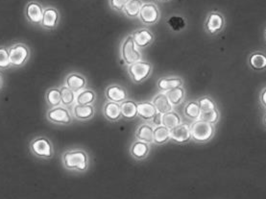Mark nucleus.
<instances>
[{
  "label": "nucleus",
  "mask_w": 266,
  "mask_h": 199,
  "mask_svg": "<svg viewBox=\"0 0 266 199\" xmlns=\"http://www.w3.org/2000/svg\"><path fill=\"white\" fill-rule=\"evenodd\" d=\"M96 101V93L91 89H84L76 93V104L94 105Z\"/></svg>",
  "instance_id": "obj_24"
},
{
  "label": "nucleus",
  "mask_w": 266,
  "mask_h": 199,
  "mask_svg": "<svg viewBox=\"0 0 266 199\" xmlns=\"http://www.w3.org/2000/svg\"><path fill=\"white\" fill-rule=\"evenodd\" d=\"M130 0H109L111 8L116 12H123V9L127 5Z\"/></svg>",
  "instance_id": "obj_37"
},
{
  "label": "nucleus",
  "mask_w": 266,
  "mask_h": 199,
  "mask_svg": "<svg viewBox=\"0 0 266 199\" xmlns=\"http://www.w3.org/2000/svg\"><path fill=\"white\" fill-rule=\"evenodd\" d=\"M64 85L72 90L73 92L78 93L82 90L87 88L88 81L87 78L79 72H71L65 76Z\"/></svg>",
  "instance_id": "obj_15"
},
{
  "label": "nucleus",
  "mask_w": 266,
  "mask_h": 199,
  "mask_svg": "<svg viewBox=\"0 0 266 199\" xmlns=\"http://www.w3.org/2000/svg\"><path fill=\"white\" fill-rule=\"evenodd\" d=\"M153 67L151 63L146 61H138L135 64L128 65V73L132 81L136 84L144 82L152 73Z\"/></svg>",
  "instance_id": "obj_6"
},
{
  "label": "nucleus",
  "mask_w": 266,
  "mask_h": 199,
  "mask_svg": "<svg viewBox=\"0 0 266 199\" xmlns=\"http://www.w3.org/2000/svg\"><path fill=\"white\" fill-rule=\"evenodd\" d=\"M120 56L124 64L127 65L135 64L138 61H141V53L139 51V48H137L135 40L133 39L132 35H128L125 37L120 47Z\"/></svg>",
  "instance_id": "obj_3"
},
{
  "label": "nucleus",
  "mask_w": 266,
  "mask_h": 199,
  "mask_svg": "<svg viewBox=\"0 0 266 199\" xmlns=\"http://www.w3.org/2000/svg\"><path fill=\"white\" fill-rule=\"evenodd\" d=\"M60 91L62 95V106L70 109L76 102V93L65 85H62L60 87Z\"/></svg>",
  "instance_id": "obj_28"
},
{
  "label": "nucleus",
  "mask_w": 266,
  "mask_h": 199,
  "mask_svg": "<svg viewBox=\"0 0 266 199\" xmlns=\"http://www.w3.org/2000/svg\"><path fill=\"white\" fill-rule=\"evenodd\" d=\"M170 140H171L170 129L163 125L154 128V144L161 145L167 143Z\"/></svg>",
  "instance_id": "obj_27"
},
{
  "label": "nucleus",
  "mask_w": 266,
  "mask_h": 199,
  "mask_svg": "<svg viewBox=\"0 0 266 199\" xmlns=\"http://www.w3.org/2000/svg\"><path fill=\"white\" fill-rule=\"evenodd\" d=\"M249 64L255 71H264L266 70V54L263 52H255L251 54L249 58Z\"/></svg>",
  "instance_id": "obj_29"
},
{
  "label": "nucleus",
  "mask_w": 266,
  "mask_h": 199,
  "mask_svg": "<svg viewBox=\"0 0 266 199\" xmlns=\"http://www.w3.org/2000/svg\"><path fill=\"white\" fill-rule=\"evenodd\" d=\"M138 18L142 24L146 25H152L156 24L161 18V12L158 6L152 3V2H147L144 3L143 6L141 7L140 13Z\"/></svg>",
  "instance_id": "obj_8"
},
{
  "label": "nucleus",
  "mask_w": 266,
  "mask_h": 199,
  "mask_svg": "<svg viewBox=\"0 0 266 199\" xmlns=\"http://www.w3.org/2000/svg\"><path fill=\"white\" fill-rule=\"evenodd\" d=\"M154 126L148 123H143L137 127L136 131V138L138 141L144 142L147 144H152L154 140Z\"/></svg>",
  "instance_id": "obj_22"
},
{
  "label": "nucleus",
  "mask_w": 266,
  "mask_h": 199,
  "mask_svg": "<svg viewBox=\"0 0 266 199\" xmlns=\"http://www.w3.org/2000/svg\"><path fill=\"white\" fill-rule=\"evenodd\" d=\"M259 100H260V103L262 104V106L266 108V88L263 89L262 92L260 93Z\"/></svg>",
  "instance_id": "obj_39"
},
{
  "label": "nucleus",
  "mask_w": 266,
  "mask_h": 199,
  "mask_svg": "<svg viewBox=\"0 0 266 199\" xmlns=\"http://www.w3.org/2000/svg\"><path fill=\"white\" fill-rule=\"evenodd\" d=\"M62 163L65 169L86 172L89 167V156L84 149H70L62 154Z\"/></svg>",
  "instance_id": "obj_1"
},
{
  "label": "nucleus",
  "mask_w": 266,
  "mask_h": 199,
  "mask_svg": "<svg viewBox=\"0 0 266 199\" xmlns=\"http://www.w3.org/2000/svg\"><path fill=\"white\" fill-rule=\"evenodd\" d=\"M45 102L49 105L50 108H54L62 105V95L60 88H50L45 93Z\"/></svg>",
  "instance_id": "obj_25"
},
{
  "label": "nucleus",
  "mask_w": 266,
  "mask_h": 199,
  "mask_svg": "<svg viewBox=\"0 0 266 199\" xmlns=\"http://www.w3.org/2000/svg\"><path fill=\"white\" fill-rule=\"evenodd\" d=\"M197 103L199 105L201 112L212 111V110L216 109V104L209 96H204V97L199 98L197 100Z\"/></svg>",
  "instance_id": "obj_35"
},
{
  "label": "nucleus",
  "mask_w": 266,
  "mask_h": 199,
  "mask_svg": "<svg viewBox=\"0 0 266 199\" xmlns=\"http://www.w3.org/2000/svg\"><path fill=\"white\" fill-rule=\"evenodd\" d=\"M219 119H220V113L218 111L217 108L212 110V111L201 112V115H200V118H199V120L207 121V122L211 123V124L217 123Z\"/></svg>",
  "instance_id": "obj_34"
},
{
  "label": "nucleus",
  "mask_w": 266,
  "mask_h": 199,
  "mask_svg": "<svg viewBox=\"0 0 266 199\" xmlns=\"http://www.w3.org/2000/svg\"><path fill=\"white\" fill-rule=\"evenodd\" d=\"M74 119L80 121H87L91 120L95 115V107L94 105H80L74 104L70 108Z\"/></svg>",
  "instance_id": "obj_14"
},
{
  "label": "nucleus",
  "mask_w": 266,
  "mask_h": 199,
  "mask_svg": "<svg viewBox=\"0 0 266 199\" xmlns=\"http://www.w3.org/2000/svg\"><path fill=\"white\" fill-rule=\"evenodd\" d=\"M171 140L177 144H186L192 140L190 125L187 123H181L176 127L170 130Z\"/></svg>",
  "instance_id": "obj_13"
},
{
  "label": "nucleus",
  "mask_w": 266,
  "mask_h": 199,
  "mask_svg": "<svg viewBox=\"0 0 266 199\" xmlns=\"http://www.w3.org/2000/svg\"><path fill=\"white\" fill-rule=\"evenodd\" d=\"M157 113L158 111L151 101H141L137 103V116L141 120H151Z\"/></svg>",
  "instance_id": "obj_20"
},
{
  "label": "nucleus",
  "mask_w": 266,
  "mask_h": 199,
  "mask_svg": "<svg viewBox=\"0 0 266 199\" xmlns=\"http://www.w3.org/2000/svg\"><path fill=\"white\" fill-rule=\"evenodd\" d=\"M183 84H184L183 79L180 78V77H177V76L161 77L157 82L158 89L163 93H166L170 90H173V89L178 88V87H182Z\"/></svg>",
  "instance_id": "obj_21"
},
{
  "label": "nucleus",
  "mask_w": 266,
  "mask_h": 199,
  "mask_svg": "<svg viewBox=\"0 0 266 199\" xmlns=\"http://www.w3.org/2000/svg\"><path fill=\"white\" fill-rule=\"evenodd\" d=\"M264 35H265V39H266V29H265V33H264Z\"/></svg>",
  "instance_id": "obj_43"
},
{
  "label": "nucleus",
  "mask_w": 266,
  "mask_h": 199,
  "mask_svg": "<svg viewBox=\"0 0 266 199\" xmlns=\"http://www.w3.org/2000/svg\"><path fill=\"white\" fill-rule=\"evenodd\" d=\"M10 64L13 68H21L30 59L31 51L25 43H13L8 47Z\"/></svg>",
  "instance_id": "obj_4"
},
{
  "label": "nucleus",
  "mask_w": 266,
  "mask_h": 199,
  "mask_svg": "<svg viewBox=\"0 0 266 199\" xmlns=\"http://www.w3.org/2000/svg\"><path fill=\"white\" fill-rule=\"evenodd\" d=\"M162 2H167V1H170V0H161Z\"/></svg>",
  "instance_id": "obj_42"
},
{
  "label": "nucleus",
  "mask_w": 266,
  "mask_h": 199,
  "mask_svg": "<svg viewBox=\"0 0 266 199\" xmlns=\"http://www.w3.org/2000/svg\"><path fill=\"white\" fill-rule=\"evenodd\" d=\"M165 94L170 99V103L172 104L173 106H177L179 104H181L186 96V92H185V89L183 88V86L170 90Z\"/></svg>",
  "instance_id": "obj_31"
},
{
  "label": "nucleus",
  "mask_w": 266,
  "mask_h": 199,
  "mask_svg": "<svg viewBox=\"0 0 266 199\" xmlns=\"http://www.w3.org/2000/svg\"><path fill=\"white\" fill-rule=\"evenodd\" d=\"M105 97L108 101L120 104L128 99V92L119 84H111L105 89Z\"/></svg>",
  "instance_id": "obj_12"
},
{
  "label": "nucleus",
  "mask_w": 266,
  "mask_h": 199,
  "mask_svg": "<svg viewBox=\"0 0 266 199\" xmlns=\"http://www.w3.org/2000/svg\"><path fill=\"white\" fill-rule=\"evenodd\" d=\"M151 121H152V123L156 127L157 126H161V125H162V115L160 114V113H157L153 119L151 120Z\"/></svg>",
  "instance_id": "obj_38"
},
{
  "label": "nucleus",
  "mask_w": 266,
  "mask_h": 199,
  "mask_svg": "<svg viewBox=\"0 0 266 199\" xmlns=\"http://www.w3.org/2000/svg\"><path fill=\"white\" fill-rule=\"evenodd\" d=\"M29 149L35 157L40 159H52L55 155L54 145L46 137L34 138L29 144Z\"/></svg>",
  "instance_id": "obj_2"
},
{
  "label": "nucleus",
  "mask_w": 266,
  "mask_h": 199,
  "mask_svg": "<svg viewBox=\"0 0 266 199\" xmlns=\"http://www.w3.org/2000/svg\"><path fill=\"white\" fill-rule=\"evenodd\" d=\"M167 24L173 31L179 32L185 28L186 20L183 16H172L167 19Z\"/></svg>",
  "instance_id": "obj_33"
},
{
  "label": "nucleus",
  "mask_w": 266,
  "mask_h": 199,
  "mask_svg": "<svg viewBox=\"0 0 266 199\" xmlns=\"http://www.w3.org/2000/svg\"><path fill=\"white\" fill-rule=\"evenodd\" d=\"M150 152V145L141 141H135L130 147V154L136 160L146 159Z\"/></svg>",
  "instance_id": "obj_19"
},
{
  "label": "nucleus",
  "mask_w": 266,
  "mask_h": 199,
  "mask_svg": "<svg viewBox=\"0 0 266 199\" xmlns=\"http://www.w3.org/2000/svg\"><path fill=\"white\" fill-rule=\"evenodd\" d=\"M182 123V119L177 112L171 111L162 115V125L168 129H173Z\"/></svg>",
  "instance_id": "obj_30"
},
{
  "label": "nucleus",
  "mask_w": 266,
  "mask_h": 199,
  "mask_svg": "<svg viewBox=\"0 0 266 199\" xmlns=\"http://www.w3.org/2000/svg\"><path fill=\"white\" fill-rule=\"evenodd\" d=\"M143 4L144 3L142 0H130L127 5L125 6V8L123 9V13L125 16L130 18L138 17Z\"/></svg>",
  "instance_id": "obj_26"
},
{
  "label": "nucleus",
  "mask_w": 266,
  "mask_h": 199,
  "mask_svg": "<svg viewBox=\"0 0 266 199\" xmlns=\"http://www.w3.org/2000/svg\"><path fill=\"white\" fill-rule=\"evenodd\" d=\"M225 26V18L218 12H210L205 20V30L210 35L221 32Z\"/></svg>",
  "instance_id": "obj_9"
},
{
  "label": "nucleus",
  "mask_w": 266,
  "mask_h": 199,
  "mask_svg": "<svg viewBox=\"0 0 266 199\" xmlns=\"http://www.w3.org/2000/svg\"><path fill=\"white\" fill-rule=\"evenodd\" d=\"M72 118L70 109L64 107L62 105L54 108H50L46 112V119L54 124L68 125L72 122Z\"/></svg>",
  "instance_id": "obj_7"
},
{
  "label": "nucleus",
  "mask_w": 266,
  "mask_h": 199,
  "mask_svg": "<svg viewBox=\"0 0 266 199\" xmlns=\"http://www.w3.org/2000/svg\"><path fill=\"white\" fill-rule=\"evenodd\" d=\"M44 8L40 2L32 0L28 2L25 9V15L26 19L32 24H40Z\"/></svg>",
  "instance_id": "obj_11"
},
{
  "label": "nucleus",
  "mask_w": 266,
  "mask_h": 199,
  "mask_svg": "<svg viewBox=\"0 0 266 199\" xmlns=\"http://www.w3.org/2000/svg\"><path fill=\"white\" fill-rule=\"evenodd\" d=\"M191 137L196 143H207L214 136V124L202 120H194L190 125Z\"/></svg>",
  "instance_id": "obj_5"
},
{
  "label": "nucleus",
  "mask_w": 266,
  "mask_h": 199,
  "mask_svg": "<svg viewBox=\"0 0 266 199\" xmlns=\"http://www.w3.org/2000/svg\"><path fill=\"white\" fill-rule=\"evenodd\" d=\"M103 115L106 120L111 122L118 121L122 118L120 104L113 101H107L103 106Z\"/></svg>",
  "instance_id": "obj_17"
},
{
  "label": "nucleus",
  "mask_w": 266,
  "mask_h": 199,
  "mask_svg": "<svg viewBox=\"0 0 266 199\" xmlns=\"http://www.w3.org/2000/svg\"><path fill=\"white\" fill-rule=\"evenodd\" d=\"M184 112H185V115L186 117L190 120H199L200 115H201V110L199 108V105L197 103V101H195V100L187 102L185 106Z\"/></svg>",
  "instance_id": "obj_32"
},
{
  "label": "nucleus",
  "mask_w": 266,
  "mask_h": 199,
  "mask_svg": "<svg viewBox=\"0 0 266 199\" xmlns=\"http://www.w3.org/2000/svg\"><path fill=\"white\" fill-rule=\"evenodd\" d=\"M59 23H60V14L58 10L52 6L44 8L42 18L40 21V26L45 30L52 31L56 29Z\"/></svg>",
  "instance_id": "obj_10"
},
{
  "label": "nucleus",
  "mask_w": 266,
  "mask_h": 199,
  "mask_svg": "<svg viewBox=\"0 0 266 199\" xmlns=\"http://www.w3.org/2000/svg\"><path fill=\"white\" fill-rule=\"evenodd\" d=\"M11 67L9 59V51L7 47L0 46V70L5 71Z\"/></svg>",
  "instance_id": "obj_36"
},
{
  "label": "nucleus",
  "mask_w": 266,
  "mask_h": 199,
  "mask_svg": "<svg viewBox=\"0 0 266 199\" xmlns=\"http://www.w3.org/2000/svg\"><path fill=\"white\" fill-rule=\"evenodd\" d=\"M152 103L154 104V106L156 107L158 113H160L161 115H164L168 112L173 111V105L170 103V99L166 96L165 93L161 92L159 93L156 96H154L152 101Z\"/></svg>",
  "instance_id": "obj_18"
},
{
  "label": "nucleus",
  "mask_w": 266,
  "mask_h": 199,
  "mask_svg": "<svg viewBox=\"0 0 266 199\" xmlns=\"http://www.w3.org/2000/svg\"><path fill=\"white\" fill-rule=\"evenodd\" d=\"M263 123H264V125H266V114L264 115V117H263Z\"/></svg>",
  "instance_id": "obj_41"
},
{
  "label": "nucleus",
  "mask_w": 266,
  "mask_h": 199,
  "mask_svg": "<svg viewBox=\"0 0 266 199\" xmlns=\"http://www.w3.org/2000/svg\"><path fill=\"white\" fill-rule=\"evenodd\" d=\"M3 86V79H2V76L0 75V89L2 88Z\"/></svg>",
  "instance_id": "obj_40"
},
{
  "label": "nucleus",
  "mask_w": 266,
  "mask_h": 199,
  "mask_svg": "<svg viewBox=\"0 0 266 199\" xmlns=\"http://www.w3.org/2000/svg\"><path fill=\"white\" fill-rule=\"evenodd\" d=\"M121 115L125 120H134L137 117V103L134 100L126 99L120 103Z\"/></svg>",
  "instance_id": "obj_23"
},
{
  "label": "nucleus",
  "mask_w": 266,
  "mask_h": 199,
  "mask_svg": "<svg viewBox=\"0 0 266 199\" xmlns=\"http://www.w3.org/2000/svg\"><path fill=\"white\" fill-rule=\"evenodd\" d=\"M132 36L138 48H147L153 42L154 34L147 28L137 29L132 34Z\"/></svg>",
  "instance_id": "obj_16"
}]
</instances>
